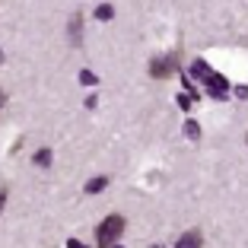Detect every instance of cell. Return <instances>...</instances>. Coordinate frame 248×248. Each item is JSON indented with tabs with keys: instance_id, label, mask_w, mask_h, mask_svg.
Wrapping results in <instances>:
<instances>
[{
	"instance_id": "cell-13",
	"label": "cell",
	"mask_w": 248,
	"mask_h": 248,
	"mask_svg": "<svg viewBox=\"0 0 248 248\" xmlns=\"http://www.w3.org/2000/svg\"><path fill=\"white\" fill-rule=\"evenodd\" d=\"M245 140H248V137H245Z\"/></svg>"
},
{
	"instance_id": "cell-7",
	"label": "cell",
	"mask_w": 248,
	"mask_h": 248,
	"mask_svg": "<svg viewBox=\"0 0 248 248\" xmlns=\"http://www.w3.org/2000/svg\"><path fill=\"white\" fill-rule=\"evenodd\" d=\"M111 16H115V7H108V3H102V7L95 10V19H102V22H108Z\"/></svg>"
},
{
	"instance_id": "cell-11",
	"label": "cell",
	"mask_w": 248,
	"mask_h": 248,
	"mask_svg": "<svg viewBox=\"0 0 248 248\" xmlns=\"http://www.w3.org/2000/svg\"><path fill=\"white\" fill-rule=\"evenodd\" d=\"M178 105H182V108L188 111V108H191V105H194V102H191V95H188V93H182V95H178Z\"/></svg>"
},
{
	"instance_id": "cell-10",
	"label": "cell",
	"mask_w": 248,
	"mask_h": 248,
	"mask_svg": "<svg viewBox=\"0 0 248 248\" xmlns=\"http://www.w3.org/2000/svg\"><path fill=\"white\" fill-rule=\"evenodd\" d=\"M80 83H83V86H95V73H89V70H80Z\"/></svg>"
},
{
	"instance_id": "cell-8",
	"label": "cell",
	"mask_w": 248,
	"mask_h": 248,
	"mask_svg": "<svg viewBox=\"0 0 248 248\" xmlns=\"http://www.w3.org/2000/svg\"><path fill=\"white\" fill-rule=\"evenodd\" d=\"M185 137H188V140H197V137H201V127H197V121H188V124H185Z\"/></svg>"
},
{
	"instance_id": "cell-3",
	"label": "cell",
	"mask_w": 248,
	"mask_h": 248,
	"mask_svg": "<svg viewBox=\"0 0 248 248\" xmlns=\"http://www.w3.org/2000/svg\"><path fill=\"white\" fill-rule=\"evenodd\" d=\"M178 70V54H159L150 61V77L153 80H169V73Z\"/></svg>"
},
{
	"instance_id": "cell-12",
	"label": "cell",
	"mask_w": 248,
	"mask_h": 248,
	"mask_svg": "<svg viewBox=\"0 0 248 248\" xmlns=\"http://www.w3.org/2000/svg\"><path fill=\"white\" fill-rule=\"evenodd\" d=\"M235 95H239V99H248V86H239V89H235Z\"/></svg>"
},
{
	"instance_id": "cell-6",
	"label": "cell",
	"mask_w": 248,
	"mask_h": 248,
	"mask_svg": "<svg viewBox=\"0 0 248 248\" xmlns=\"http://www.w3.org/2000/svg\"><path fill=\"white\" fill-rule=\"evenodd\" d=\"M102 188H108V178H105V175H99V178H93V182H86V194H99Z\"/></svg>"
},
{
	"instance_id": "cell-1",
	"label": "cell",
	"mask_w": 248,
	"mask_h": 248,
	"mask_svg": "<svg viewBox=\"0 0 248 248\" xmlns=\"http://www.w3.org/2000/svg\"><path fill=\"white\" fill-rule=\"evenodd\" d=\"M191 77H201V83L207 86V93L213 95V99H223V95L229 93V80L223 77V73H217L210 64H207L204 58H197L194 64H191Z\"/></svg>"
},
{
	"instance_id": "cell-2",
	"label": "cell",
	"mask_w": 248,
	"mask_h": 248,
	"mask_svg": "<svg viewBox=\"0 0 248 248\" xmlns=\"http://www.w3.org/2000/svg\"><path fill=\"white\" fill-rule=\"evenodd\" d=\"M121 235H124V217L121 213H108V217L99 223V229H95V242L102 248H111Z\"/></svg>"
},
{
	"instance_id": "cell-9",
	"label": "cell",
	"mask_w": 248,
	"mask_h": 248,
	"mask_svg": "<svg viewBox=\"0 0 248 248\" xmlns=\"http://www.w3.org/2000/svg\"><path fill=\"white\" fill-rule=\"evenodd\" d=\"M35 166H51V150H38L35 153Z\"/></svg>"
},
{
	"instance_id": "cell-5",
	"label": "cell",
	"mask_w": 248,
	"mask_h": 248,
	"mask_svg": "<svg viewBox=\"0 0 248 248\" xmlns=\"http://www.w3.org/2000/svg\"><path fill=\"white\" fill-rule=\"evenodd\" d=\"M201 242H204V235L197 232V229H191V232H185V235H182V239H178V242H175V245H178V248H191V245H194V248H197V245H201Z\"/></svg>"
},
{
	"instance_id": "cell-4",
	"label": "cell",
	"mask_w": 248,
	"mask_h": 248,
	"mask_svg": "<svg viewBox=\"0 0 248 248\" xmlns=\"http://www.w3.org/2000/svg\"><path fill=\"white\" fill-rule=\"evenodd\" d=\"M67 32H70V42L80 48V45H83V13L70 16V29H67Z\"/></svg>"
}]
</instances>
